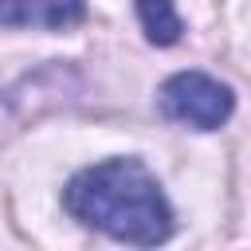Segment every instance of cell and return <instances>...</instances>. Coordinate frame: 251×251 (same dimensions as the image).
I'll return each mask as SVG.
<instances>
[{
	"instance_id": "2",
	"label": "cell",
	"mask_w": 251,
	"mask_h": 251,
	"mask_svg": "<svg viewBox=\"0 0 251 251\" xmlns=\"http://www.w3.org/2000/svg\"><path fill=\"white\" fill-rule=\"evenodd\" d=\"M157 106L169 122L212 133V129L227 126V118L235 114V94L227 82H220L204 71H176L161 82Z\"/></svg>"
},
{
	"instance_id": "4",
	"label": "cell",
	"mask_w": 251,
	"mask_h": 251,
	"mask_svg": "<svg viewBox=\"0 0 251 251\" xmlns=\"http://www.w3.org/2000/svg\"><path fill=\"white\" fill-rule=\"evenodd\" d=\"M133 8H137V20H141L145 39H149L153 47H173V43H180L184 20H180V12H176L173 0H133Z\"/></svg>"
},
{
	"instance_id": "1",
	"label": "cell",
	"mask_w": 251,
	"mask_h": 251,
	"mask_svg": "<svg viewBox=\"0 0 251 251\" xmlns=\"http://www.w3.org/2000/svg\"><path fill=\"white\" fill-rule=\"evenodd\" d=\"M63 208L82 227L106 231L110 239L133 247H157L176 227L161 180L137 157H110L78 169L63 188Z\"/></svg>"
},
{
	"instance_id": "3",
	"label": "cell",
	"mask_w": 251,
	"mask_h": 251,
	"mask_svg": "<svg viewBox=\"0 0 251 251\" xmlns=\"http://www.w3.org/2000/svg\"><path fill=\"white\" fill-rule=\"evenodd\" d=\"M86 20V0H0V27L67 31Z\"/></svg>"
}]
</instances>
